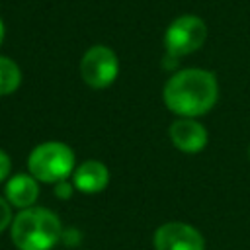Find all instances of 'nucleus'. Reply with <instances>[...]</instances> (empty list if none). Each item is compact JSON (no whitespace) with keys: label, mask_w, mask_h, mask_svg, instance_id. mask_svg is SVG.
I'll use <instances>...</instances> for the list:
<instances>
[{"label":"nucleus","mask_w":250,"mask_h":250,"mask_svg":"<svg viewBox=\"0 0 250 250\" xmlns=\"http://www.w3.org/2000/svg\"><path fill=\"white\" fill-rule=\"evenodd\" d=\"M219 98L217 76L205 68L174 72L162 90L164 105L178 117H199L213 109Z\"/></svg>","instance_id":"nucleus-1"},{"label":"nucleus","mask_w":250,"mask_h":250,"mask_svg":"<svg viewBox=\"0 0 250 250\" xmlns=\"http://www.w3.org/2000/svg\"><path fill=\"white\" fill-rule=\"evenodd\" d=\"M10 236L18 250H51L62 238V225L55 211L33 205L14 217Z\"/></svg>","instance_id":"nucleus-2"},{"label":"nucleus","mask_w":250,"mask_h":250,"mask_svg":"<svg viewBox=\"0 0 250 250\" xmlns=\"http://www.w3.org/2000/svg\"><path fill=\"white\" fill-rule=\"evenodd\" d=\"M74 168V150L62 141H45L27 156V172L41 184H59L68 180Z\"/></svg>","instance_id":"nucleus-3"},{"label":"nucleus","mask_w":250,"mask_h":250,"mask_svg":"<svg viewBox=\"0 0 250 250\" xmlns=\"http://www.w3.org/2000/svg\"><path fill=\"white\" fill-rule=\"evenodd\" d=\"M207 39V25L199 16L186 14L176 18L164 31L166 55L180 59L197 51Z\"/></svg>","instance_id":"nucleus-4"},{"label":"nucleus","mask_w":250,"mask_h":250,"mask_svg":"<svg viewBox=\"0 0 250 250\" xmlns=\"http://www.w3.org/2000/svg\"><path fill=\"white\" fill-rule=\"evenodd\" d=\"M117 74H119V59L115 51L105 45L90 47L80 59V76L94 90L111 86Z\"/></svg>","instance_id":"nucleus-5"},{"label":"nucleus","mask_w":250,"mask_h":250,"mask_svg":"<svg viewBox=\"0 0 250 250\" xmlns=\"http://www.w3.org/2000/svg\"><path fill=\"white\" fill-rule=\"evenodd\" d=\"M152 244L154 250H205L203 234L195 227L180 221L160 225L154 230Z\"/></svg>","instance_id":"nucleus-6"},{"label":"nucleus","mask_w":250,"mask_h":250,"mask_svg":"<svg viewBox=\"0 0 250 250\" xmlns=\"http://www.w3.org/2000/svg\"><path fill=\"white\" fill-rule=\"evenodd\" d=\"M168 135H170L172 145L180 152H186V154L201 152L209 141V133H207L205 125L193 117H178L170 125Z\"/></svg>","instance_id":"nucleus-7"},{"label":"nucleus","mask_w":250,"mask_h":250,"mask_svg":"<svg viewBox=\"0 0 250 250\" xmlns=\"http://www.w3.org/2000/svg\"><path fill=\"white\" fill-rule=\"evenodd\" d=\"M70 182L80 193H100L109 184V170L100 160H86L74 168Z\"/></svg>","instance_id":"nucleus-8"},{"label":"nucleus","mask_w":250,"mask_h":250,"mask_svg":"<svg viewBox=\"0 0 250 250\" xmlns=\"http://www.w3.org/2000/svg\"><path fill=\"white\" fill-rule=\"evenodd\" d=\"M4 197L16 209L33 207L39 197V182L31 174H14L6 180Z\"/></svg>","instance_id":"nucleus-9"},{"label":"nucleus","mask_w":250,"mask_h":250,"mask_svg":"<svg viewBox=\"0 0 250 250\" xmlns=\"http://www.w3.org/2000/svg\"><path fill=\"white\" fill-rule=\"evenodd\" d=\"M21 84V70L10 57L0 55V96L14 94Z\"/></svg>","instance_id":"nucleus-10"},{"label":"nucleus","mask_w":250,"mask_h":250,"mask_svg":"<svg viewBox=\"0 0 250 250\" xmlns=\"http://www.w3.org/2000/svg\"><path fill=\"white\" fill-rule=\"evenodd\" d=\"M14 221L12 215V205L8 203V199L4 195H0V232H4Z\"/></svg>","instance_id":"nucleus-11"},{"label":"nucleus","mask_w":250,"mask_h":250,"mask_svg":"<svg viewBox=\"0 0 250 250\" xmlns=\"http://www.w3.org/2000/svg\"><path fill=\"white\" fill-rule=\"evenodd\" d=\"M10 172H12V160H10L8 152L0 148V184L10 178Z\"/></svg>","instance_id":"nucleus-12"},{"label":"nucleus","mask_w":250,"mask_h":250,"mask_svg":"<svg viewBox=\"0 0 250 250\" xmlns=\"http://www.w3.org/2000/svg\"><path fill=\"white\" fill-rule=\"evenodd\" d=\"M55 195L59 197V199H68L70 195H72V191H74V186H72V182H68V180H62V182H59V184H55Z\"/></svg>","instance_id":"nucleus-13"},{"label":"nucleus","mask_w":250,"mask_h":250,"mask_svg":"<svg viewBox=\"0 0 250 250\" xmlns=\"http://www.w3.org/2000/svg\"><path fill=\"white\" fill-rule=\"evenodd\" d=\"M4 35H6V27H4V21H2V18H0V45H2V41H4Z\"/></svg>","instance_id":"nucleus-14"},{"label":"nucleus","mask_w":250,"mask_h":250,"mask_svg":"<svg viewBox=\"0 0 250 250\" xmlns=\"http://www.w3.org/2000/svg\"><path fill=\"white\" fill-rule=\"evenodd\" d=\"M248 156H250V146H248Z\"/></svg>","instance_id":"nucleus-15"}]
</instances>
